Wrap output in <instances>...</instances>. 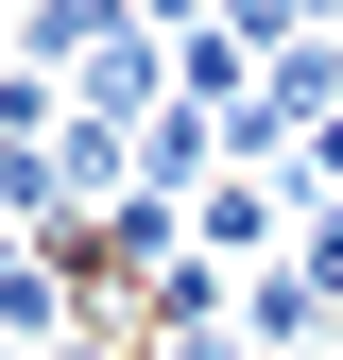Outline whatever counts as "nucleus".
Wrapping results in <instances>:
<instances>
[{"mask_svg": "<svg viewBox=\"0 0 343 360\" xmlns=\"http://www.w3.org/2000/svg\"><path fill=\"white\" fill-rule=\"evenodd\" d=\"M257 240H275V189H257V172L189 206V257H206V275H224V257H257Z\"/></svg>", "mask_w": 343, "mask_h": 360, "instance_id": "nucleus-1", "label": "nucleus"}, {"mask_svg": "<svg viewBox=\"0 0 343 360\" xmlns=\"http://www.w3.org/2000/svg\"><path fill=\"white\" fill-rule=\"evenodd\" d=\"M138 360H240V326H155Z\"/></svg>", "mask_w": 343, "mask_h": 360, "instance_id": "nucleus-2", "label": "nucleus"}]
</instances>
